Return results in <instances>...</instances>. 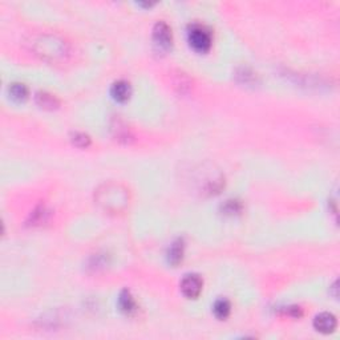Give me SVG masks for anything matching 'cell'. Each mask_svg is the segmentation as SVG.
<instances>
[{
  "mask_svg": "<svg viewBox=\"0 0 340 340\" xmlns=\"http://www.w3.org/2000/svg\"><path fill=\"white\" fill-rule=\"evenodd\" d=\"M128 193L127 190L116 184L104 185L96 193V202L104 210L110 213H121L128 206Z\"/></svg>",
  "mask_w": 340,
  "mask_h": 340,
  "instance_id": "cell-1",
  "label": "cell"
},
{
  "mask_svg": "<svg viewBox=\"0 0 340 340\" xmlns=\"http://www.w3.org/2000/svg\"><path fill=\"white\" fill-rule=\"evenodd\" d=\"M189 41L196 51L206 52L211 45V35L205 27L193 26L189 32Z\"/></svg>",
  "mask_w": 340,
  "mask_h": 340,
  "instance_id": "cell-2",
  "label": "cell"
},
{
  "mask_svg": "<svg viewBox=\"0 0 340 340\" xmlns=\"http://www.w3.org/2000/svg\"><path fill=\"white\" fill-rule=\"evenodd\" d=\"M153 41L158 49L167 51L172 45V29L165 22H158L153 28Z\"/></svg>",
  "mask_w": 340,
  "mask_h": 340,
  "instance_id": "cell-3",
  "label": "cell"
},
{
  "mask_svg": "<svg viewBox=\"0 0 340 340\" xmlns=\"http://www.w3.org/2000/svg\"><path fill=\"white\" fill-rule=\"evenodd\" d=\"M203 282L202 279L199 278V275L197 274H189L185 275V278L181 282V290L182 294L189 299H194L201 294L202 291Z\"/></svg>",
  "mask_w": 340,
  "mask_h": 340,
  "instance_id": "cell-4",
  "label": "cell"
},
{
  "mask_svg": "<svg viewBox=\"0 0 340 340\" xmlns=\"http://www.w3.org/2000/svg\"><path fill=\"white\" fill-rule=\"evenodd\" d=\"M314 327L322 333L332 332L336 328V318L329 312H322L314 319Z\"/></svg>",
  "mask_w": 340,
  "mask_h": 340,
  "instance_id": "cell-5",
  "label": "cell"
},
{
  "mask_svg": "<svg viewBox=\"0 0 340 340\" xmlns=\"http://www.w3.org/2000/svg\"><path fill=\"white\" fill-rule=\"evenodd\" d=\"M112 96L115 100L120 102L127 101L129 96H131V85L127 81H124V80H119L116 83L112 85Z\"/></svg>",
  "mask_w": 340,
  "mask_h": 340,
  "instance_id": "cell-6",
  "label": "cell"
},
{
  "mask_svg": "<svg viewBox=\"0 0 340 340\" xmlns=\"http://www.w3.org/2000/svg\"><path fill=\"white\" fill-rule=\"evenodd\" d=\"M119 306L120 308H121V311H124L125 314H133V312H136V310H137L136 301H134V298L132 297L131 291H128V290H124L123 293L120 294Z\"/></svg>",
  "mask_w": 340,
  "mask_h": 340,
  "instance_id": "cell-7",
  "label": "cell"
},
{
  "mask_svg": "<svg viewBox=\"0 0 340 340\" xmlns=\"http://www.w3.org/2000/svg\"><path fill=\"white\" fill-rule=\"evenodd\" d=\"M182 257H184V241L177 239L170 246L169 253H167V259H169L172 264H178L182 261Z\"/></svg>",
  "mask_w": 340,
  "mask_h": 340,
  "instance_id": "cell-8",
  "label": "cell"
},
{
  "mask_svg": "<svg viewBox=\"0 0 340 340\" xmlns=\"http://www.w3.org/2000/svg\"><path fill=\"white\" fill-rule=\"evenodd\" d=\"M36 101L40 106L48 109H53L59 105V101L56 100V97L49 93H45V92H39L36 94Z\"/></svg>",
  "mask_w": 340,
  "mask_h": 340,
  "instance_id": "cell-9",
  "label": "cell"
},
{
  "mask_svg": "<svg viewBox=\"0 0 340 340\" xmlns=\"http://www.w3.org/2000/svg\"><path fill=\"white\" fill-rule=\"evenodd\" d=\"M230 303L226 299H219L214 304V314L218 319H226L230 314Z\"/></svg>",
  "mask_w": 340,
  "mask_h": 340,
  "instance_id": "cell-10",
  "label": "cell"
},
{
  "mask_svg": "<svg viewBox=\"0 0 340 340\" xmlns=\"http://www.w3.org/2000/svg\"><path fill=\"white\" fill-rule=\"evenodd\" d=\"M10 94H11V97L14 98V100L22 101V100H24V98L27 97L28 89H27V87L24 84L15 83L10 87Z\"/></svg>",
  "mask_w": 340,
  "mask_h": 340,
  "instance_id": "cell-11",
  "label": "cell"
},
{
  "mask_svg": "<svg viewBox=\"0 0 340 340\" xmlns=\"http://www.w3.org/2000/svg\"><path fill=\"white\" fill-rule=\"evenodd\" d=\"M48 215H49V211L44 206H40L31 215V222H32V224H41L43 222L47 221Z\"/></svg>",
  "mask_w": 340,
  "mask_h": 340,
  "instance_id": "cell-12",
  "label": "cell"
},
{
  "mask_svg": "<svg viewBox=\"0 0 340 340\" xmlns=\"http://www.w3.org/2000/svg\"><path fill=\"white\" fill-rule=\"evenodd\" d=\"M89 142H91V138L88 137L85 133H76L73 136V144L80 146V148H85L89 145Z\"/></svg>",
  "mask_w": 340,
  "mask_h": 340,
  "instance_id": "cell-13",
  "label": "cell"
},
{
  "mask_svg": "<svg viewBox=\"0 0 340 340\" xmlns=\"http://www.w3.org/2000/svg\"><path fill=\"white\" fill-rule=\"evenodd\" d=\"M224 211L228 214H236L241 210V205L237 201H228V203L224 205Z\"/></svg>",
  "mask_w": 340,
  "mask_h": 340,
  "instance_id": "cell-14",
  "label": "cell"
}]
</instances>
